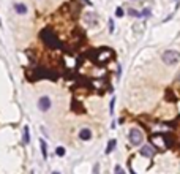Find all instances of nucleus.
I'll use <instances>...</instances> for the list:
<instances>
[{"mask_svg": "<svg viewBox=\"0 0 180 174\" xmlns=\"http://www.w3.org/2000/svg\"><path fill=\"white\" fill-rule=\"evenodd\" d=\"M141 16H145V17H149V16H150V10H144V11L141 13Z\"/></svg>", "mask_w": 180, "mask_h": 174, "instance_id": "19", "label": "nucleus"}, {"mask_svg": "<svg viewBox=\"0 0 180 174\" xmlns=\"http://www.w3.org/2000/svg\"><path fill=\"white\" fill-rule=\"evenodd\" d=\"M115 174H125V171L122 166H115Z\"/></svg>", "mask_w": 180, "mask_h": 174, "instance_id": "17", "label": "nucleus"}, {"mask_svg": "<svg viewBox=\"0 0 180 174\" xmlns=\"http://www.w3.org/2000/svg\"><path fill=\"white\" fill-rule=\"evenodd\" d=\"M104 54H98V57H96V60L98 63H103L104 60H109L111 57H112V51H109V49H103Z\"/></svg>", "mask_w": 180, "mask_h": 174, "instance_id": "8", "label": "nucleus"}, {"mask_svg": "<svg viewBox=\"0 0 180 174\" xmlns=\"http://www.w3.org/2000/svg\"><path fill=\"white\" fill-rule=\"evenodd\" d=\"M142 141H144V136H142V133L137 128H131L130 130V143L131 146H139Z\"/></svg>", "mask_w": 180, "mask_h": 174, "instance_id": "3", "label": "nucleus"}, {"mask_svg": "<svg viewBox=\"0 0 180 174\" xmlns=\"http://www.w3.org/2000/svg\"><path fill=\"white\" fill-rule=\"evenodd\" d=\"M109 32H111V33L114 32V21H112V19L109 21Z\"/></svg>", "mask_w": 180, "mask_h": 174, "instance_id": "18", "label": "nucleus"}, {"mask_svg": "<svg viewBox=\"0 0 180 174\" xmlns=\"http://www.w3.org/2000/svg\"><path fill=\"white\" fill-rule=\"evenodd\" d=\"M141 154L144 155V157H147V158H152L155 155V150L152 149V146H149V144H145V146H142V149H141Z\"/></svg>", "mask_w": 180, "mask_h": 174, "instance_id": "7", "label": "nucleus"}, {"mask_svg": "<svg viewBox=\"0 0 180 174\" xmlns=\"http://www.w3.org/2000/svg\"><path fill=\"white\" fill-rule=\"evenodd\" d=\"M40 36H41L43 43H44L48 48H51V49H54V48H60V41L57 40V35L54 33V30H52V29H49V27H48V29L41 30Z\"/></svg>", "mask_w": 180, "mask_h": 174, "instance_id": "1", "label": "nucleus"}, {"mask_svg": "<svg viewBox=\"0 0 180 174\" xmlns=\"http://www.w3.org/2000/svg\"><path fill=\"white\" fill-rule=\"evenodd\" d=\"M30 143V131H29V127H24V144H29Z\"/></svg>", "mask_w": 180, "mask_h": 174, "instance_id": "12", "label": "nucleus"}, {"mask_svg": "<svg viewBox=\"0 0 180 174\" xmlns=\"http://www.w3.org/2000/svg\"><path fill=\"white\" fill-rule=\"evenodd\" d=\"M40 147H41V155H43V158L46 160L48 158V146H46L44 139H40Z\"/></svg>", "mask_w": 180, "mask_h": 174, "instance_id": "11", "label": "nucleus"}, {"mask_svg": "<svg viewBox=\"0 0 180 174\" xmlns=\"http://www.w3.org/2000/svg\"><path fill=\"white\" fill-rule=\"evenodd\" d=\"M55 154H57V157H63L65 155V147H57L55 149Z\"/></svg>", "mask_w": 180, "mask_h": 174, "instance_id": "14", "label": "nucleus"}, {"mask_svg": "<svg viewBox=\"0 0 180 174\" xmlns=\"http://www.w3.org/2000/svg\"><path fill=\"white\" fill-rule=\"evenodd\" d=\"M115 16H117V17L123 16V10H122V8H117V10H115Z\"/></svg>", "mask_w": 180, "mask_h": 174, "instance_id": "16", "label": "nucleus"}, {"mask_svg": "<svg viewBox=\"0 0 180 174\" xmlns=\"http://www.w3.org/2000/svg\"><path fill=\"white\" fill-rule=\"evenodd\" d=\"M14 10L17 14H25L27 13V7L24 5V3H14Z\"/></svg>", "mask_w": 180, "mask_h": 174, "instance_id": "10", "label": "nucleus"}, {"mask_svg": "<svg viewBox=\"0 0 180 174\" xmlns=\"http://www.w3.org/2000/svg\"><path fill=\"white\" fill-rule=\"evenodd\" d=\"M114 103H115V100L112 98L111 100V112H114Z\"/></svg>", "mask_w": 180, "mask_h": 174, "instance_id": "20", "label": "nucleus"}, {"mask_svg": "<svg viewBox=\"0 0 180 174\" xmlns=\"http://www.w3.org/2000/svg\"><path fill=\"white\" fill-rule=\"evenodd\" d=\"M163 136H161V135H153V136H152V141H153V144L155 146H158V147L160 149H166V147H168V146H166V143H163Z\"/></svg>", "mask_w": 180, "mask_h": 174, "instance_id": "6", "label": "nucleus"}, {"mask_svg": "<svg viewBox=\"0 0 180 174\" xmlns=\"http://www.w3.org/2000/svg\"><path fill=\"white\" fill-rule=\"evenodd\" d=\"M81 2H84V3H87V5H92V2H89V0H81Z\"/></svg>", "mask_w": 180, "mask_h": 174, "instance_id": "21", "label": "nucleus"}, {"mask_svg": "<svg viewBox=\"0 0 180 174\" xmlns=\"http://www.w3.org/2000/svg\"><path fill=\"white\" fill-rule=\"evenodd\" d=\"M114 147H115V139H111L109 144H108V147H106V154H111L114 150Z\"/></svg>", "mask_w": 180, "mask_h": 174, "instance_id": "13", "label": "nucleus"}, {"mask_svg": "<svg viewBox=\"0 0 180 174\" xmlns=\"http://www.w3.org/2000/svg\"><path fill=\"white\" fill-rule=\"evenodd\" d=\"M52 174H60V173H57V171H54V173H52Z\"/></svg>", "mask_w": 180, "mask_h": 174, "instance_id": "22", "label": "nucleus"}, {"mask_svg": "<svg viewBox=\"0 0 180 174\" xmlns=\"http://www.w3.org/2000/svg\"><path fill=\"white\" fill-rule=\"evenodd\" d=\"M84 21L87 22V25H90V27L98 25V16H96L95 13H84Z\"/></svg>", "mask_w": 180, "mask_h": 174, "instance_id": "4", "label": "nucleus"}, {"mask_svg": "<svg viewBox=\"0 0 180 174\" xmlns=\"http://www.w3.org/2000/svg\"><path fill=\"white\" fill-rule=\"evenodd\" d=\"M180 60V52L174 51V49H168V51L163 52V62L166 65H175Z\"/></svg>", "mask_w": 180, "mask_h": 174, "instance_id": "2", "label": "nucleus"}, {"mask_svg": "<svg viewBox=\"0 0 180 174\" xmlns=\"http://www.w3.org/2000/svg\"><path fill=\"white\" fill-rule=\"evenodd\" d=\"M38 108H40V111H48V109L51 108V98L49 97H41L38 100Z\"/></svg>", "mask_w": 180, "mask_h": 174, "instance_id": "5", "label": "nucleus"}, {"mask_svg": "<svg viewBox=\"0 0 180 174\" xmlns=\"http://www.w3.org/2000/svg\"><path fill=\"white\" fill-rule=\"evenodd\" d=\"M128 13H130V16H134V17H139V16H141V13H139V11H136V10H133V8H131V10L128 11Z\"/></svg>", "mask_w": 180, "mask_h": 174, "instance_id": "15", "label": "nucleus"}, {"mask_svg": "<svg viewBox=\"0 0 180 174\" xmlns=\"http://www.w3.org/2000/svg\"><path fill=\"white\" fill-rule=\"evenodd\" d=\"M79 138L82 141H89L92 138V131L89 130V128H82V130L79 131Z\"/></svg>", "mask_w": 180, "mask_h": 174, "instance_id": "9", "label": "nucleus"}]
</instances>
